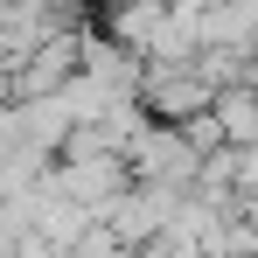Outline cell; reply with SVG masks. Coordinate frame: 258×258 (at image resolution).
I'll list each match as a JSON object with an SVG mask.
<instances>
[{"label":"cell","mask_w":258,"mask_h":258,"mask_svg":"<svg viewBox=\"0 0 258 258\" xmlns=\"http://www.w3.org/2000/svg\"><path fill=\"white\" fill-rule=\"evenodd\" d=\"M49 258H63V251H49Z\"/></svg>","instance_id":"ba28073f"},{"label":"cell","mask_w":258,"mask_h":258,"mask_svg":"<svg viewBox=\"0 0 258 258\" xmlns=\"http://www.w3.org/2000/svg\"><path fill=\"white\" fill-rule=\"evenodd\" d=\"M203 161H210V154L181 126H161V119H147L140 140L126 147V174L133 181H154V188H196V181H203Z\"/></svg>","instance_id":"6da1fadb"},{"label":"cell","mask_w":258,"mask_h":258,"mask_svg":"<svg viewBox=\"0 0 258 258\" xmlns=\"http://www.w3.org/2000/svg\"><path fill=\"white\" fill-rule=\"evenodd\" d=\"M174 196L181 188H154V181H126L119 196H112V210L98 216L119 244H154L161 230H168V216H174Z\"/></svg>","instance_id":"277c9868"},{"label":"cell","mask_w":258,"mask_h":258,"mask_svg":"<svg viewBox=\"0 0 258 258\" xmlns=\"http://www.w3.org/2000/svg\"><path fill=\"white\" fill-rule=\"evenodd\" d=\"M210 98H216V91L203 84L196 63H147V70H140V112L161 119V126H188V119H203Z\"/></svg>","instance_id":"7a4b0ae2"},{"label":"cell","mask_w":258,"mask_h":258,"mask_svg":"<svg viewBox=\"0 0 258 258\" xmlns=\"http://www.w3.org/2000/svg\"><path fill=\"white\" fill-rule=\"evenodd\" d=\"M203 119H210L216 147H251V140H258V77H251V84H230V91H216Z\"/></svg>","instance_id":"5b68a950"},{"label":"cell","mask_w":258,"mask_h":258,"mask_svg":"<svg viewBox=\"0 0 258 258\" xmlns=\"http://www.w3.org/2000/svg\"><path fill=\"white\" fill-rule=\"evenodd\" d=\"M223 181H230L237 210L258 216V140H251V147H223Z\"/></svg>","instance_id":"8992f818"},{"label":"cell","mask_w":258,"mask_h":258,"mask_svg":"<svg viewBox=\"0 0 258 258\" xmlns=\"http://www.w3.org/2000/svg\"><path fill=\"white\" fill-rule=\"evenodd\" d=\"M126 181H133V174H126L119 154H56V161H49V188H56L63 203L91 210V216L112 210V196H119Z\"/></svg>","instance_id":"3957f363"},{"label":"cell","mask_w":258,"mask_h":258,"mask_svg":"<svg viewBox=\"0 0 258 258\" xmlns=\"http://www.w3.org/2000/svg\"><path fill=\"white\" fill-rule=\"evenodd\" d=\"M7 63H14V49H7V28H0V77H7Z\"/></svg>","instance_id":"52a82bcc"}]
</instances>
